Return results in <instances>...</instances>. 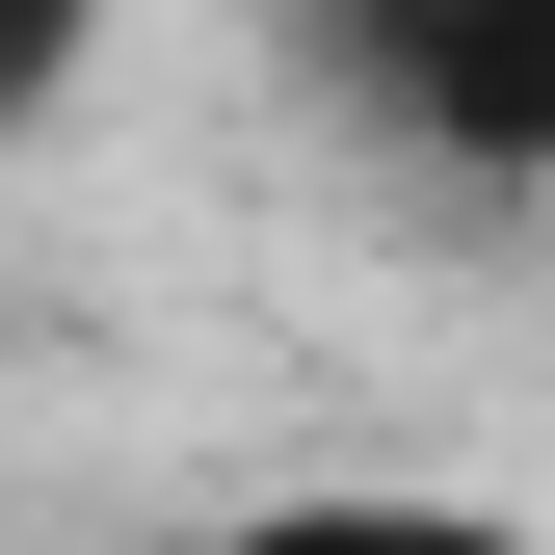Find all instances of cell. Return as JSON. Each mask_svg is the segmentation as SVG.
I'll return each mask as SVG.
<instances>
[{
    "label": "cell",
    "mask_w": 555,
    "mask_h": 555,
    "mask_svg": "<svg viewBox=\"0 0 555 555\" xmlns=\"http://www.w3.org/2000/svg\"><path fill=\"white\" fill-rule=\"evenodd\" d=\"M318 80L476 185H555V0H397V27H318Z\"/></svg>",
    "instance_id": "1"
},
{
    "label": "cell",
    "mask_w": 555,
    "mask_h": 555,
    "mask_svg": "<svg viewBox=\"0 0 555 555\" xmlns=\"http://www.w3.org/2000/svg\"><path fill=\"white\" fill-rule=\"evenodd\" d=\"M185 555H555V529L476 476H292V503H212Z\"/></svg>",
    "instance_id": "2"
}]
</instances>
